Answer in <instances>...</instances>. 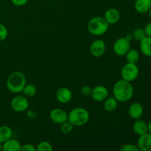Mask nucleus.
Segmentation results:
<instances>
[{"mask_svg": "<svg viewBox=\"0 0 151 151\" xmlns=\"http://www.w3.org/2000/svg\"><path fill=\"white\" fill-rule=\"evenodd\" d=\"M114 97L118 102L126 103L131 100L134 94V88L131 82L125 80H119L113 87Z\"/></svg>", "mask_w": 151, "mask_h": 151, "instance_id": "f257e3e1", "label": "nucleus"}, {"mask_svg": "<svg viewBox=\"0 0 151 151\" xmlns=\"http://www.w3.org/2000/svg\"><path fill=\"white\" fill-rule=\"evenodd\" d=\"M26 84L27 80L25 75L22 72L18 71L10 74L6 82L7 89L13 94H19L22 92V90Z\"/></svg>", "mask_w": 151, "mask_h": 151, "instance_id": "f03ea898", "label": "nucleus"}, {"mask_svg": "<svg viewBox=\"0 0 151 151\" xmlns=\"http://www.w3.org/2000/svg\"><path fill=\"white\" fill-rule=\"evenodd\" d=\"M89 112L85 108H75L68 114V121H69L75 127L86 125L89 120Z\"/></svg>", "mask_w": 151, "mask_h": 151, "instance_id": "7ed1b4c3", "label": "nucleus"}, {"mask_svg": "<svg viewBox=\"0 0 151 151\" xmlns=\"http://www.w3.org/2000/svg\"><path fill=\"white\" fill-rule=\"evenodd\" d=\"M109 27V24L104 17L94 16L91 18L88 22L87 28L91 35L100 36L106 33Z\"/></svg>", "mask_w": 151, "mask_h": 151, "instance_id": "20e7f679", "label": "nucleus"}, {"mask_svg": "<svg viewBox=\"0 0 151 151\" xmlns=\"http://www.w3.org/2000/svg\"><path fill=\"white\" fill-rule=\"evenodd\" d=\"M139 74V69L137 63H127L122 66L121 69V77L122 79L128 82H134L138 78Z\"/></svg>", "mask_w": 151, "mask_h": 151, "instance_id": "39448f33", "label": "nucleus"}, {"mask_svg": "<svg viewBox=\"0 0 151 151\" xmlns=\"http://www.w3.org/2000/svg\"><path fill=\"white\" fill-rule=\"evenodd\" d=\"M130 49H131V41H128L125 37H121L116 39L113 46L114 52L116 55L120 57L125 56Z\"/></svg>", "mask_w": 151, "mask_h": 151, "instance_id": "423d86ee", "label": "nucleus"}, {"mask_svg": "<svg viewBox=\"0 0 151 151\" xmlns=\"http://www.w3.org/2000/svg\"><path fill=\"white\" fill-rule=\"evenodd\" d=\"M29 100L25 96H16L12 99L10 102V106L14 111L21 112L26 111L29 108Z\"/></svg>", "mask_w": 151, "mask_h": 151, "instance_id": "0eeeda50", "label": "nucleus"}, {"mask_svg": "<svg viewBox=\"0 0 151 151\" xmlns=\"http://www.w3.org/2000/svg\"><path fill=\"white\" fill-rule=\"evenodd\" d=\"M106 45L104 41L101 39H97L93 41L89 47L90 53L95 58H100L103 56L106 52Z\"/></svg>", "mask_w": 151, "mask_h": 151, "instance_id": "6e6552de", "label": "nucleus"}, {"mask_svg": "<svg viewBox=\"0 0 151 151\" xmlns=\"http://www.w3.org/2000/svg\"><path fill=\"white\" fill-rule=\"evenodd\" d=\"M50 118L54 123L61 125L68 120V114L63 109L56 108L50 111Z\"/></svg>", "mask_w": 151, "mask_h": 151, "instance_id": "1a4fd4ad", "label": "nucleus"}, {"mask_svg": "<svg viewBox=\"0 0 151 151\" xmlns=\"http://www.w3.org/2000/svg\"><path fill=\"white\" fill-rule=\"evenodd\" d=\"M91 97L97 102H103L109 97V90L103 86H96L91 90Z\"/></svg>", "mask_w": 151, "mask_h": 151, "instance_id": "9d476101", "label": "nucleus"}, {"mask_svg": "<svg viewBox=\"0 0 151 151\" xmlns=\"http://www.w3.org/2000/svg\"><path fill=\"white\" fill-rule=\"evenodd\" d=\"M56 100L60 103L66 104L69 103L72 98V92L67 87H60L56 92Z\"/></svg>", "mask_w": 151, "mask_h": 151, "instance_id": "9b49d317", "label": "nucleus"}, {"mask_svg": "<svg viewBox=\"0 0 151 151\" xmlns=\"http://www.w3.org/2000/svg\"><path fill=\"white\" fill-rule=\"evenodd\" d=\"M137 147L139 151H151V134L147 132L139 136L137 141Z\"/></svg>", "mask_w": 151, "mask_h": 151, "instance_id": "f8f14e48", "label": "nucleus"}, {"mask_svg": "<svg viewBox=\"0 0 151 151\" xmlns=\"http://www.w3.org/2000/svg\"><path fill=\"white\" fill-rule=\"evenodd\" d=\"M144 113V108L139 102H135L130 106L128 109V114L133 119H138L142 116Z\"/></svg>", "mask_w": 151, "mask_h": 151, "instance_id": "ddd939ff", "label": "nucleus"}, {"mask_svg": "<svg viewBox=\"0 0 151 151\" xmlns=\"http://www.w3.org/2000/svg\"><path fill=\"white\" fill-rule=\"evenodd\" d=\"M104 18L109 25L115 24L119 22V19H120V13L117 9L111 7L106 11Z\"/></svg>", "mask_w": 151, "mask_h": 151, "instance_id": "4468645a", "label": "nucleus"}, {"mask_svg": "<svg viewBox=\"0 0 151 151\" xmlns=\"http://www.w3.org/2000/svg\"><path fill=\"white\" fill-rule=\"evenodd\" d=\"M133 131L139 137L146 134V133L148 132L147 122H146L143 119H141V118L135 119V122L133 124Z\"/></svg>", "mask_w": 151, "mask_h": 151, "instance_id": "2eb2a0df", "label": "nucleus"}, {"mask_svg": "<svg viewBox=\"0 0 151 151\" xmlns=\"http://www.w3.org/2000/svg\"><path fill=\"white\" fill-rule=\"evenodd\" d=\"M151 7V0H136L134 9L139 13H146Z\"/></svg>", "mask_w": 151, "mask_h": 151, "instance_id": "dca6fc26", "label": "nucleus"}, {"mask_svg": "<svg viewBox=\"0 0 151 151\" xmlns=\"http://www.w3.org/2000/svg\"><path fill=\"white\" fill-rule=\"evenodd\" d=\"M139 42L141 52L146 57H151V37L145 36Z\"/></svg>", "mask_w": 151, "mask_h": 151, "instance_id": "f3484780", "label": "nucleus"}, {"mask_svg": "<svg viewBox=\"0 0 151 151\" xmlns=\"http://www.w3.org/2000/svg\"><path fill=\"white\" fill-rule=\"evenodd\" d=\"M22 145L18 140L15 139H9L3 143V149L4 151H21Z\"/></svg>", "mask_w": 151, "mask_h": 151, "instance_id": "a211bd4d", "label": "nucleus"}, {"mask_svg": "<svg viewBox=\"0 0 151 151\" xmlns=\"http://www.w3.org/2000/svg\"><path fill=\"white\" fill-rule=\"evenodd\" d=\"M103 103V107L104 109L108 112H113L117 109L118 107V101L114 97H108L104 100Z\"/></svg>", "mask_w": 151, "mask_h": 151, "instance_id": "6ab92c4d", "label": "nucleus"}, {"mask_svg": "<svg viewBox=\"0 0 151 151\" xmlns=\"http://www.w3.org/2000/svg\"><path fill=\"white\" fill-rule=\"evenodd\" d=\"M12 136H13V131L10 127L7 125L0 126V142L4 143L9 139L12 138Z\"/></svg>", "mask_w": 151, "mask_h": 151, "instance_id": "aec40b11", "label": "nucleus"}, {"mask_svg": "<svg viewBox=\"0 0 151 151\" xmlns=\"http://www.w3.org/2000/svg\"><path fill=\"white\" fill-rule=\"evenodd\" d=\"M125 56L127 62L131 63H137L140 58L139 52L135 49H130Z\"/></svg>", "mask_w": 151, "mask_h": 151, "instance_id": "412c9836", "label": "nucleus"}, {"mask_svg": "<svg viewBox=\"0 0 151 151\" xmlns=\"http://www.w3.org/2000/svg\"><path fill=\"white\" fill-rule=\"evenodd\" d=\"M22 93H23L24 96L27 97H34L37 93V88L34 84H26L22 90Z\"/></svg>", "mask_w": 151, "mask_h": 151, "instance_id": "4be33fe9", "label": "nucleus"}, {"mask_svg": "<svg viewBox=\"0 0 151 151\" xmlns=\"http://www.w3.org/2000/svg\"><path fill=\"white\" fill-rule=\"evenodd\" d=\"M74 125L71 123L69 121H66V122H63L60 125V131L63 134L67 135L72 133V131L74 129Z\"/></svg>", "mask_w": 151, "mask_h": 151, "instance_id": "5701e85b", "label": "nucleus"}, {"mask_svg": "<svg viewBox=\"0 0 151 151\" xmlns=\"http://www.w3.org/2000/svg\"><path fill=\"white\" fill-rule=\"evenodd\" d=\"M132 35L136 41H140L146 36V34H145V32L144 29L138 27V28H136V29L133 31Z\"/></svg>", "mask_w": 151, "mask_h": 151, "instance_id": "b1692460", "label": "nucleus"}, {"mask_svg": "<svg viewBox=\"0 0 151 151\" xmlns=\"http://www.w3.org/2000/svg\"><path fill=\"white\" fill-rule=\"evenodd\" d=\"M52 145L47 141L41 142L36 147V151H52Z\"/></svg>", "mask_w": 151, "mask_h": 151, "instance_id": "393cba45", "label": "nucleus"}, {"mask_svg": "<svg viewBox=\"0 0 151 151\" xmlns=\"http://www.w3.org/2000/svg\"><path fill=\"white\" fill-rule=\"evenodd\" d=\"M8 30L4 24L0 23V41H3L7 38Z\"/></svg>", "mask_w": 151, "mask_h": 151, "instance_id": "a878e982", "label": "nucleus"}, {"mask_svg": "<svg viewBox=\"0 0 151 151\" xmlns=\"http://www.w3.org/2000/svg\"><path fill=\"white\" fill-rule=\"evenodd\" d=\"M120 150L122 151H139L137 145H135L131 143H128V144H125L122 147H121Z\"/></svg>", "mask_w": 151, "mask_h": 151, "instance_id": "bb28decb", "label": "nucleus"}, {"mask_svg": "<svg viewBox=\"0 0 151 151\" xmlns=\"http://www.w3.org/2000/svg\"><path fill=\"white\" fill-rule=\"evenodd\" d=\"M91 90H92V88H91L90 86L85 85L83 86H82L81 91V94H83L84 96H91Z\"/></svg>", "mask_w": 151, "mask_h": 151, "instance_id": "cd10ccee", "label": "nucleus"}, {"mask_svg": "<svg viewBox=\"0 0 151 151\" xmlns=\"http://www.w3.org/2000/svg\"><path fill=\"white\" fill-rule=\"evenodd\" d=\"M21 151H36V147H34V145H32V144L27 143L22 145Z\"/></svg>", "mask_w": 151, "mask_h": 151, "instance_id": "c85d7f7f", "label": "nucleus"}, {"mask_svg": "<svg viewBox=\"0 0 151 151\" xmlns=\"http://www.w3.org/2000/svg\"><path fill=\"white\" fill-rule=\"evenodd\" d=\"M10 1L14 5L18 6V7H22V6L25 5L29 0H10Z\"/></svg>", "mask_w": 151, "mask_h": 151, "instance_id": "c756f323", "label": "nucleus"}, {"mask_svg": "<svg viewBox=\"0 0 151 151\" xmlns=\"http://www.w3.org/2000/svg\"><path fill=\"white\" fill-rule=\"evenodd\" d=\"M144 29L145 32L146 36L151 37V22H150L149 23H147V24H146Z\"/></svg>", "mask_w": 151, "mask_h": 151, "instance_id": "7c9ffc66", "label": "nucleus"}, {"mask_svg": "<svg viewBox=\"0 0 151 151\" xmlns=\"http://www.w3.org/2000/svg\"><path fill=\"white\" fill-rule=\"evenodd\" d=\"M125 38H126L129 41H131L134 39V37H133L132 34H128V35H127L126 36H125Z\"/></svg>", "mask_w": 151, "mask_h": 151, "instance_id": "2f4dec72", "label": "nucleus"}, {"mask_svg": "<svg viewBox=\"0 0 151 151\" xmlns=\"http://www.w3.org/2000/svg\"><path fill=\"white\" fill-rule=\"evenodd\" d=\"M147 127H148V132L151 134V120L149 121V122H147Z\"/></svg>", "mask_w": 151, "mask_h": 151, "instance_id": "473e14b6", "label": "nucleus"}, {"mask_svg": "<svg viewBox=\"0 0 151 151\" xmlns=\"http://www.w3.org/2000/svg\"><path fill=\"white\" fill-rule=\"evenodd\" d=\"M147 13H148L149 16H150V18L151 19V7H150V9H149V10H148V12H147Z\"/></svg>", "mask_w": 151, "mask_h": 151, "instance_id": "72a5a7b5", "label": "nucleus"}, {"mask_svg": "<svg viewBox=\"0 0 151 151\" xmlns=\"http://www.w3.org/2000/svg\"><path fill=\"white\" fill-rule=\"evenodd\" d=\"M2 149H3V143L0 142V151L2 150Z\"/></svg>", "mask_w": 151, "mask_h": 151, "instance_id": "f704fd0d", "label": "nucleus"}, {"mask_svg": "<svg viewBox=\"0 0 151 151\" xmlns=\"http://www.w3.org/2000/svg\"><path fill=\"white\" fill-rule=\"evenodd\" d=\"M150 80H151V75H150Z\"/></svg>", "mask_w": 151, "mask_h": 151, "instance_id": "c9c22d12", "label": "nucleus"}]
</instances>
